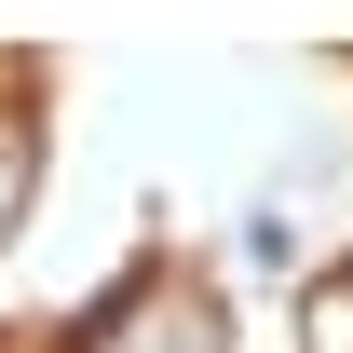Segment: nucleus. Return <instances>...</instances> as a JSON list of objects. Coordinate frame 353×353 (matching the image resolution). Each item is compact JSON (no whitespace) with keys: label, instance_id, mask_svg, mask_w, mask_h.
<instances>
[{"label":"nucleus","instance_id":"nucleus-1","mask_svg":"<svg viewBox=\"0 0 353 353\" xmlns=\"http://www.w3.org/2000/svg\"><path fill=\"white\" fill-rule=\"evenodd\" d=\"M82 353H218V312L190 299V285H136V299L95 312V340Z\"/></svg>","mask_w":353,"mask_h":353},{"label":"nucleus","instance_id":"nucleus-2","mask_svg":"<svg viewBox=\"0 0 353 353\" xmlns=\"http://www.w3.org/2000/svg\"><path fill=\"white\" fill-rule=\"evenodd\" d=\"M14 204H28V123H0V231H14Z\"/></svg>","mask_w":353,"mask_h":353},{"label":"nucleus","instance_id":"nucleus-3","mask_svg":"<svg viewBox=\"0 0 353 353\" xmlns=\"http://www.w3.org/2000/svg\"><path fill=\"white\" fill-rule=\"evenodd\" d=\"M312 353H353V285H326V299H312Z\"/></svg>","mask_w":353,"mask_h":353}]
</instances>
